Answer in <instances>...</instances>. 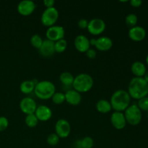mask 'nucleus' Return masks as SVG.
I'll return each mask as SVG.
<instances>
[{"label": "nucleus", "instance_id": "nucleus-12", "mask_svg": "<svg viewBox=\"0 0 148 148\" xmlns=\"http://www.w3.org/2000/svg\"><path fill=\"white\" fill-rule=\"evenodd\" d=\"M147 35L146 30L142 26L136 25L130 27L128 32V36L131 40L135 42H140L144 40Z\"/></svg>", "mask_w": 148, "mask_h": 148}, {"label": "nucleus", "instance_id": "nucleus-32", "mask_svg": "<svg viewBox=\"0 0 148 148\" xmlns=\"http://www.w3.org/2000/svg\"><path fill=\"white\" fill-rule=\"evenodd\" d=\"M85 53H86V56H88L89 59H95L97 56V51L94 49H92V48H90V49L85 52Z\"/></svg>", "mask_w": 148, "mask_h": 148}, {"label": "nucleus", "instance_id": "nucleus-20", "mask_svg": "<svg viewBox=\"0 0 148 148\" xmlns=\"http://www.w3.org/2000/svg\"><path fill=\"white\" fill-rule=\"evenodd\" d=\"M35 79L32 80H24L20 83V90L23 93L30 94L33 91H34L35 86L38 82H35Z\"/></svg>", "mask_w": 148, "mask_h": 148}, {"label": "nucleus", "instance_id": "nucleus-24", "mask_svg": "<svg viewBox=\"0 0 148 148\" xmlns=\"http://www.w3.org/2000/svg\"><path fill=\"white\" fill-rule=\"evenodd\" d=\"M67 47V41L64 38L57 40L54 42L55 52L57 53H63Z\"/></svg>", "mask_w": 148, "mask_h": 148}, {"label": "nucleus", "instance_id": "nucleus-1", "mask_svg": "<svg viewBox=\"0 0 148 148\" xmlns=\"http://www.w3.org/2000/svg\"><path fill=\"white\" fill-rule=\"evenodd\" d=\"M131 98L140 100L147 96L148 83L143 77H133L130 80L128 91Z\"/></svg>", "mask_w": 148, "mask_h": 148}, {"label": "nucleus", "instance_id": "nucleus-36", "mask_svg": "<svg viewBox=\"0 0 148 148\" xmlns=\"http://www.w3.org/2000/svg\"><path fill=\"white\" fill-rule=\"evenodd\" d=\"M95 41H96V39H95V38H91L90 40V46H95Z\"/></svg>", "mask_w": 148, "mask_h": 148}, {"label": "nucleus", "instance_id": "nucleus-4", "mask_svg": "<svg viewBox=\"0 0 148 148\" xmlns=\"http://www.w3.org/2000/svg\"><path fill=\"white\" fill-rule=\"evenodd\" d=\"M93 83V79L90 75L87 73H81L75 77L72 87L79 93L86 92L91 90Z\"/></svg>", "mask_w": 148, "mask_h": 148}, {"label": "nucleus", "instance_id": "nucleus-9", "mask_svg": "<svg viewBox=\"0 0 148 148\" xmlns=\"http://www.w3.org/2000/svg\"><path fill=\"white\" fill-rule=\"evenodd\" d=\"M47 39L51 41L56 42L57 40L64 38L65 35V30L62 26L61 25H53L48 27L46 32Z\"/></svg>", "mask_w": 148, "mask_h": 148}, {"label": "nucleus", "instance_id": "nucleus-27", "mask_svg": "<svg viewBox=\"0 0 148 148\" xmlns=\"http://www.w3.org/2000/svg\"><path fill=\"white\" fill-rule=\"evenodd\" d=\"M52 102L56 105H60L65 101V95L62 92H55L51 97Z\"/></svg>", "mask_w": 148, "mask_h": 148}, {"label": "nucleus", "instance_id": "nucleus-23", "mask_svg": "<svg viewBox=\"0 0 148 148\" xmlns=\"http://www.w3.org/2000/svg\"><path fill=\"white\" fill-rule=\"evenodd\" d=\"M38 119L35 115V114H28L26 115L25 119V124L30 128H34L38 124Z\"/></svg>", "mask_w": 148, "mask_h": 148}, {"label": "nucleus", "instance_id": "nucleus-18", "mask_svg": "<svg viewBox=\"0 0 148 148\" xmlns=\"http://www.w3.org/2000/svg\"><path fill=\"white\" fill-rule=\"evenodd\" d=\"M113 46V41L110 38L107 36H101L96 39L95 47L98 50L106 51L110 50Z\"/></svg>", "mask_w": 148, "mask_h": 148}, {"label": "nucleus", "instance_id": "nucleus-21", "mask_svg": "<svg viewBox=\"0 0 148 148\" xmlns=\"http://www.w3.org/2000/svg\"><path fill=\"white\" fill-rule=\"evenodd\" d=\"M96 109L98 112L102 114H107L112 109L110 101L106 99H101L96 103Z\"/></svg>", "mask_w": 148, "mask_h": 148}, {"label": "nucleus", "instance_id": "nucleus-7", "mask_svg": "<svg viewBox=\"0 0 148 148\" xmlns=\"http://www.w3.org/2000/svg\"><path fill=\"white\" fill-rule=\"evenodd\" d=\"M106 27V23L103 19L95 17L88 22L87 29L90 34L97 36V35H100L103 32H104Z\"/></svg>", "mask_w": 148, "mask_h": 148}, {"label": "nucleus", "instance_id": "nucleus-37", "mask_svg": "<svg viewBox=\"0 0 148 148\" xmlns=\"http://www.w3.org/2000/svg\"><path fill=\"white\" fill-rule=\"evenodd\" d=\"M143 78L145 79V80L146 81V82L148 83V70H147V72H146L145 75H144V77H143Z\"/></svg>", "mask_w": 148, "mask_h": 148}, {"label": "nucleus", "instance_id": "nucleus-6", "mask_svg": "<svg viewBox=\"0 0 148 148\" xmlns=\"http://www.w3.org/2000/svg\"><path fill=\"white\" fill-rule=\"evenodd\" d=\"M59 13L55 7L46 8L43 12L40 17V21L43 25L46 27H51L54 25L59 18Z\"/></svg>", "mask_w": 148, "mask_h": 148}, {"label": "nucleus", "instance_id": "nucleus-30", "mask_svg": "<svg viewBox=\"0 0 148 148\" xmlns=\"http://www.w3.org/2000/svg\"><path fill=\"white\" fill-rule=\"evenodd\" d=\"M137 105L142 111H147L148 112V97L146 96L138 100V103Z\"/></svg>", "mask_w": 148, "mask_h": 148}, {"label": "nucleus", "instance_id": "nucleus-35", "mask_svg": "<svg viewBox=\"0 0 148 148\" xmlns=\"http://www.w3.org/2000/svg\"><path fill=\"white\" fill-rule=\"evenodd\" d=\"M43 4L46 6V8H50V7H54L55 1L54 0H43Z\"/></svg>", "mask_w": 148, "mask_h": 148}, {"label": "nucleus", "instance_id": "nucleus-25", "mask_svg": "<svg viewBox=\"0 0 148 148\" xmlns=\"http://www.w3.org/2000/svg\"><path fill=\"white\" fill-rule=\"evenodd\" d=\"M80 148H92L94 146V140L91 137L87 136L79 140Z\"/></svg>", "mask_w": 148, "mask_h": 148}, {"label": "nucleus", "instance_id": "nucleus-29", "mask_svg": "<svg viewBox=\"0 0 148 148\" xmlns=\"http://www.w3.org/2000/svg\"><path fill=\"white\" fill-rule=\"evenodd\" d=\"M59 140L60 138L56 133H51L47 137L46 141L50 146H56L59 143Z\"/></svg>", "mask_w": 148, "mask_h": 148}, {"label": "nucleus", "instance_id": "nucleus-33", "mask_svg": "<svg viewBox=\"0 0 148 148\" xmlns=\"http://www.w3.org/2000/svg\"><path fill=\"white\" fill-rule=\"evenodd\" d=\"M88 21L85 18H82L78 21L77 25L79 28L81 29H85L88 27Z\"/></svg>", "mask_w": 148, "mask_h": 148}, {"label": "nucleus", "instance_id": "nucleus-34", "mask_svg": "<svg viewBox=\"0 0 148 148\" xmlns=\"http://www.w3.org/2000/svg\"><path fill=\"white\" fill-rule=\"evenodd\" d=\"M130 3L133 7H140L143 4V1L142 0H131L130 1Z\"/></svg>", "mask_w": 148, "mask_h": 148}, {"label": "nucleus", "instance_id": "nucleus-14", "mask_svg": "<svg viewBox=\"0 0 148 148\" xmlns=\"http://www.w3.org/2000/svg\"><path fill=\"white\" fill-rule=\"evenodd\" d=\"M74 45L75 49L81 53H85L90 48V40L84 35L77 36L74 40Z\"/></svg>", "mask_w": 148, "mask_h": 148}, {"label": "nucleus", "instance_id": "nucleus-2", "mask_svg": "<svg viewBox=\"0 0 148 148\" xmlns=\"http://www.w3.org/2000/svg\"><path fill=\"white\" fill-rule=\"evenodd\" d=\"M110 103L114 111L123 112L130 106L131 97L127 91L122 89L117 90L111 95Z\"/></svg>", "mask_w": 148, "mask_h": 148}, {"label": "nucleus", "instance_id": "nucleus-11", "mask_svg": "<svg viewBox=\"0 0 148 148\" xmlns=\"http://www.w3.org/2000/svg\"><path fill=\"white\" fill-rule=\"evenodd\" d=\"M36 5L35 2L31 0H23L17 4V11L23 16L31 14L36 10Z\"/></svg>", "mask_w": 148, "mask_h": 148}, {"label": "nucleus", "instance_id": "nucleus-8", "mask_svg": "<svg viewBox=\"0 0 148 148\" xmlns=\"http://www.w3.org/2000/svg\"><path fill=\"white\" fill-rule=\"evenodd\" d=\"M55 132L59 138H66L71 132V126L69 121L64 119H60L55 124Z\"/></svg>", "mask_w": 148, "mask_h": 148}, {"label": "nucleus", "instance_id": "nucleus-28", "mask_svg": "<svg viewBox=\"0 0 148 148\" xmlns=\"http://www.w3.org/2000/svg\"><path fill=\"white\" fill-rule=\"evenodd\" d=\"M30 41L33 47L36 48V49H39L40 48V46H41L42 43H43V40L39 35L35 34L31 36Z\"/></svg>", "mask_w": 148, "mask_h": 148}, {"label": "nucleus", "instance_id": "nucleus-3", "mask_svg": "<svg viewBox=\"0 0 148 148\" xmlns=\"http://www.w3.org/2000/svg\"><path fill=\"white\" fill-rule=\"evenodd\" d=\"M56 92L54 84L49 80H41L35 86V95L41 100H49Z\"/></svg>", "mask_w": 148, "mask_h": 148}, {"label": "nucleus", "instance_id": "nucleus-31", "mask_svg": "<svg viewBox=\"0 0 148 148\" xmlns=\"http://www.w3.org/2000/svg\"><path fill=\"white\" fill-rule=\"evenodd\" d=\"M8 126V119L5 116H0V132H3L7 130Z\"/></svg>", "mask_w": 148, "mask_h": 148}, {"label": "nucleus", "instance_id": "nucleus-10", "mask_svg": "<svg viewBox=\"0 0 148 148\" xmlns=\"http://www.w3.org/2000/svg\"><path fill=\"white\" fill-rule=\"evenodd\" d=\"M20 108L22 112L26 115H28V114H35L37 108V105L35 100H33V98L30 97H25L20 101Z\"/></svg>", "mask_w": 148, "mask_h": 148}, {"label": "nucleus", "instance_id": "nucleus-5", "mask_svg": "<svg viewBox=\"0 0 148 148\" xmlns=\"http://www.w3.org/2000/svg\"><path fill=\"white\" fill-rule=\"evenodd\" d=\"M124 116H125L127 123L130 125L137 126L141 122L143 119L142 111L139 108L137 104H132L127 109L124 111Z\"/></svg>", "mask_w": 148, "mask_h": 148}, {"label": "nucleus", "instance_id": "nucleus-13", "mask_svg": "<svg viewBox=\"0 0 148 148\" xmlns=\"http://www.w3.org/2000/svg\"><path fill=\"white\" fill-rule=\"evenodd\" d=\"M111 122L113 127L118 130H121L125 128L127 125L125 116L123 112L114 111L111 116Z\"/></svg>", "mask_w": 148, "mask_h": 148}, {"label": "nucleus", "instance_id": "nucleus-22", "mask_svg": "<svg viewBox=\"0 0 148 148\" xmlns=\"http://www.w3.org/2000/svg\"><path fill=\"white\" fill-rule=\"evenodd\" d=\"M75 77L70 72H64L59 75V80L64 86H71L74 82Z\"/></svg>", "mask_w": 148, "mask_h": 148}, {"label": "nucleus", "instance_id": "nucleus-19", "mask_svg": "<svg viewBox=\"0 0 148 148\" xmlns=\"http://www.w3.org/2000/svg\"><path fill=\"white\" fill-rule=\"evenodd\" d=\"M131 71L136 77H143L147 72V68L143 62L137 61L132 64Z\"/></svg>", "mask_w": 148, "mask_h": 148}, {"label": "nucleus", "instance_id": "nucleus-38", "mask_svg": "<svg viewBox=\"0 0 148 148\" xmlns=\"http://www.w3.org/2000/svg\"><path fill=\"white\" fill-rule=\"evenodd\" d=\"M145 61H146V64H147L148 65V54L147 55V56H146Z\"/></svg>", "mask_w": 148, "mask_h": 148}, {"label": "nucleus", "instance_id": "nucleus-17", "mask_svg": "<svg viewBox=\"0 0 148 148\" xmlns=\"http://www.w3.org/2000/svg\"><path fill=\"white\" fill-rule=\"evenodd\" d=\"M65 101L72 106H77L82 101V96L79 92L75 90H69L64 93Z\"/></svg>", "mask_w": 148, "mask_h": 148}, {"label": "nucleus", "instance_id": "nucleus-26", "mask_svg": "<svg viewBox=\"0 0 148 148\" xmlns=\"http://www.w3.org/2000/svg\"><path fill=\"white\" fill-rule=\"evenodd\" d=\"M126 24L130 27H134L137 25V23L138 22V17H137V14H134V13H130V14H127V17L125 18Z\"/></svg>", "mask_w": 148, "mask_h": 148}, {"label": "nucleus", "instance_id": "nucleus-16", "mask_svg": "<svg viewBox=\"0 0 148 148\" xmlns=\"http://www.w3.org/2000/svg\"><path fill=\"white\" fill-rule=\"evenodd\" d=\"M35 115L36 116L38 121H46L51 118L52 111L47 106L41 105L37 106Z\"/></svg>", "mask_w": 148, "mask_h": 148}, {"label": "nucleus", "instance_id": "nucleus-15", "mask_svg": "<svg viewBox=\"0 0 148 148\" xmlns=\"http://www.w3.org/2000/svg\"><path fill=\"white\" fill-rule=\"evenodd\" d=\"M38 50L40 54L43 57H51L55 53L54 42L51 41L49 39L43 40V43Z\"/></svg>", "mask_w": 148, "mask_h": 148}]
</instances>
